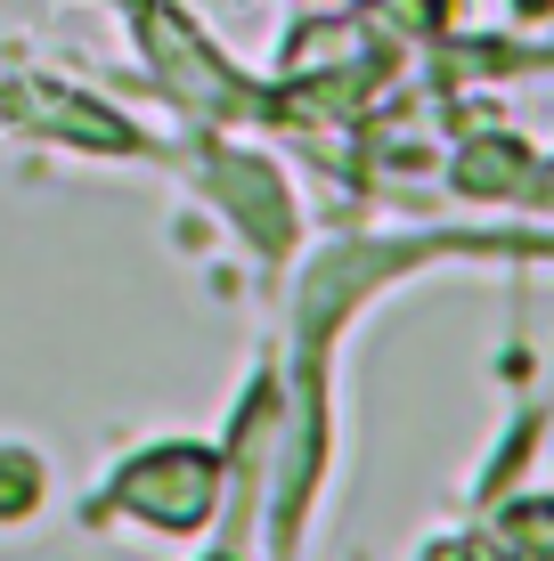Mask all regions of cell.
<instances>
[{
    "mask_svg": "<svg viewBox=\"0 0 554 561\" xmlns=\"http://www.w3.org/2000/svg\"><path fill=\"white\" fill-rule=\"evenodd\" d=\"M204 496H213V463L196 448H163V456H147L139 472H131L123 505H139L156 529H188V520L204 513Z\"/></svg>",
    "mask_w": 554,
    "mask_h": 561,
    "instance_id": "cell-1",
    "label": "cell"
}]
</instances>
